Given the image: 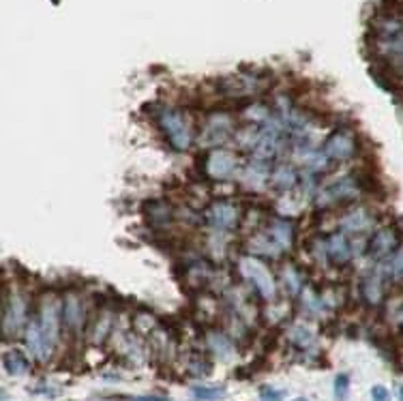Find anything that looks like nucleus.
<instances>
[{"label": "nucleus", "instance_id": "nucleus-5", "mask_svg": "<svg viewBox=\"0 0 403 401\" xmlns=\"http://www.w3.org/2000/svg\"><path fill=\"white\" fill-rule=\"evenodd\" d=\"M356 153V140L350 131H337L324 144V157L333 161H348Z\"/></svg>", "mask_w": 403, "mask_h": 401}, {"label": "nucleus", "instance_id": "nucleus-1", "mask_svg": "<svg viewBox=\"0 0 403 401\" xmlns=\"http://www.w3.org/2000/svg\"><path fill=\"white\" fill-rule=\"evenodd\" d=\"M157 122H159V129L163 131V136L168 138V142L172 144V149L183 153L191 146V140H193L191 124L181 109L161 107L157 112Z\"/></svg>", "mask_w": 403, "mask_h": 401}, {"label": "nucleus", "instance_id": "nucleus-12", "mask_svg": "<svg viewBox=\"0 0 403 401\" xmlns=\"http://www.w3.org/2000/svg\"><path fill=\"white\" fill-rule=\"evenodd\" d=\"M326 253L335 264H345V262H350L354 251H352V245L345 234H333L326 240Z\"/></svg>", "mask_w": 403, "mask_h": 401}, {"label": "nucleus", "instance_id": "nucleus-17", "mask_svg": "<svg viewBox=\"0 0 403 401\" xmlns=\"http://www.w3.org/2000/svg\"><path fill=\"white\" fill-rule=\"evenodd\" d=\"M5 367H7L9 373L20 375V373H26V369H28V360L24 358L22 352L14 350V352H7V356H5Z\"/></svg>", "mask_w": 403, "mask_h": 401}, {"label": "nucleus", "instance_id": "nucleus-4", "mask_svg": "<svg viewBox=\"0 0 403 401\" xmlns=\"http://www.w3.org/2000/svg\"><path fill=\"white\" fill-rule=\"evenodd\" d=\"M240 269H242V275L247 279H251L257 288V292L264 296V299H271L275 294V282H273V275L268 273L266 266L255 260V257H245L240 262Z\"/></svg>", "mask_w": 403, "mask_h": 401}, {"label": "nucleus", "instance_id": "nucleus-19", "mask_svg": "<svg viewBox=\"0 0 403 401\" xmlns=\"http://www.w3.org/2000/svg\"><path fill=\"white\" fill-rule=\"evenodd\" d=\"M223 386H195L193 388V395L202 401H217L223 397Z\"/></svg>", "mask_w": 403, "mask_h": 401}, {"label": "nucleus", "instance_id": "nucleus-20", "mask_svg": "<svg viewBox=\"0 0 403 401\" xmlns=\"http://www.w3.org/2000/svg\"><path fill=\"white\" fill-rule=\"evenodd\" d=\"M65 318L71 322V324H77L82 320V305L75 296H69L67 305H65Z\"/></svg>", "mask_w": 403, "mask_h": 401}, {"label": "nucleus", "instance_id": "nucleus-13", "mask_svg": "<svg viewBox=\"0 0 403 401\" xmlns=\"http://www.w3.org/2000/svg\"><path fill=\"white\" fill-rule=\"evenodd\" d=\"M271 181L275 187L279 189H292L296 183H299V176H296V170L290 168V166H277L273 172H271Z\"/></svg>", "mask_w": 403, "mask_h": 401}, {"label": "nucleus", "instance_id": "nucleus-9", "mask_svg": "<svg viewBox=\"0 0 403 401\" xmlns=\"http://www.w3.org/2000/svg\"><path fill=\"white\" fill-rule=\"evenodd\" d=\"M397 249V234L392 228H382L373 234L371 242H369V251L375 260H384L390 257Z\"/></svg>", "mask_w": 403, "mask_h": 401}, {"label": "nucleus", "instance_id": "nucleus-23", "mask_svg": "<svg viewBox=\"0 0 403 401\" xmlns=\"http://www.w3.org/2000/svg\"><path fill=\"white\" fill-rule=\"evenodd\" d=\"M259 401H284V392H279L271 386H262L259 388Z\"/></svg>", "mask_w": 403, "mask_h": 401}, {"label": "nucleus", "instance_id": "nucleus-8", "mask_svg": "<svg viewBox=\"0 0 403 401\" xmlns=\"http://www.w3.org/2000/svg\"><path fill=\"white\" fill-rule=\"evenodd\" d=\"M206 219L217 230H232L238 223V208L230 202H215L206 210Z\"/></svg>", "mask_w": 403, "mask_h": 401}, {"label": "nucleus", "instance_id": "nucleus-7", "mask_svg": "<svg viewBox=\"0 0 403 401\" xmlns=\"http://www.w3.org/2000/svg\"><path fill=\"white\" fill-rule=\"evenodd\" d=\"M356 196H358V189H356L352 178H337L322 189L320 206H331V204H337L341 200H350V198H356Z\"/></svg>", "mask_w": 403, "mask_h": 401}, {"label": "nucleus", "instance_id": "nucleus-18", "mask_svg": "<svg viewBox=\"0 0 403 401\" xmlns=\"http://www.w3.org/2000/svg\"><path fill=\"white\" fill-rule=\"evenodd\" d=\"M386 273L394 279H401L403 282V245L394 249V253L388 257V269Z\"/></svg>", "mask_w": 403, "mask_h": 401}, {"label": "nucleus", "instance_id": "nucleus-22", "mask_svg": "<svg viewBox=\"0 0 403 401\" xmlns=\"http://www.w3.org/2000/svg\"><path fill=\"white\" fill-rule=\"evenodd\" d=\"M284 275H286V282H288V290L292 286V294H296L299 288H301V275H299V271L294 269V266H288Z\"/></svg>", "mask_w": 403, "mask_h": 401}, {"label": "nucleus", "instance_id": "nucleus-11", "mask_svg": "<svg viewBox=\"0 0 403 401\" xmlns=\"http://www.w3.org/2000/svg\"><path fill=\"white\" fill-rule=\"evenodd\" d=\"M219 88L230 95V97H245L257 90V80L253 77H245V75H234V77H225Z\"/></svg>", "mask_w": 403, "mask_h": 401}, {"label": "nucleus", "instance_id": "nucleus-6", "mask_svg": "<svg viewBox=\"0 0 403 401\" xmlns=\"http://www.w3.org/2000/svg\"><path fill=\"white\" fill-rule=\"evenodd\" d=\"M236 168H238L236 157L221 149H213V153L206 159V174L215 181H227L230 176H234Z\"/></svg>", "mask_w": 403, "mask_h": 401}, {"label": "nucleus", "instance_id": "nucleus-24", "mask_svg": "<svg viewBox=\"0 0 403 401\" xmlns=\"http://www.w3.org/2000/svg\"><path fill=\"white\" fill-rule=\"evenodd\" d=\"M348 388H350V378L348 375H337V380H335V395H337V399H345L348 397Z\"/></svg>", "mask_w": 403, "mask_h": 401}, {"label": "nucleus", "instance_id": "nucleus-25", "mask_svg": "<svg viewBox=\"0 0 403 401\" xmlns=\"http://www.w3.org/2000/svg\"><path fill=\"white\" fill-rule=\"evenodd\" d=\"M371 397H373V401H390V395L384 386H373Z\"/></svg>", "mask_w": 403, "mask_h": 401}, {"label": "nucleus", "instance_id": "nucleus-21", "mask_svg": "<svg viewBox=\"0 0 403 401\" xmlns=\"http://www.w3.org/2000/svg\"><path fill=\"white\" fill-rule=\"evenodd\" d=\"M153 223H168L172 219V210L166 204H155L153 206Z\"/></svg>", "mask_w": 403, "mask_h": 401}, {"label": "nucleus", "instance_id": "nucleus-3", "mask_svg": "<svg viewBox=\"0 0 403 401\" xmlns=\"http://www.w3.org/2000/svg\"><path fill=\"white\" fill-rule=\"evenodd\" d=\"M232 133H234V120L223 112H215L202 124L200 144L206 146V149H217L223 142H227V138L232 136Z\"/></svg>", "mask_w": 403, "mask_h": 401}, {"label": "nucleus", "instance_id": "nucleus-16", "mask_svg": "<svg viewBox=\"0 0 403 401\" xmlns=\"http://www.w3.org/2000/svg\"><path fill=\"white\" fill-rule=\"evenodd\" d=\"M22 318H24V303L20 296H14V301L5 307V331H9L11 324H16L18 328Z\"/></svg>", "mask_w": 403, "mask_h": 401}, {"label": "nucleus", "instance_id": "nucleus-26", "mask_svg": "<svg viewBox=\"0 0 403 401\" xmlns=\"http://www.w3.org/2000/svg\"><path fill=\"white\" fill-rule=\"evenodd\" d=\"M397 397H399V401H403V386L397 388Z\"/></svg>", "mask_w": 403, "mask_h": 401}, {"label": "nucleus", "instance_id": "nucleus-2", "mask_svg": "<svg viewBox=\"0 0 403 401\" xmlns=\"http://www.w3.org/2000/svg\"><path fill=\"white\" fill-rule=\"evenodd\" d=\"M375 46L388 60L403 65V18H382L375 24Z\"/></svg>", "mask_w": 403, "mask_h": 401}, {"label": "nucleus", "instance_id": "nucleus-14", "mask_svg": "<svg viewBox=\"0 0 403 401\" xmlns=\"http://www.w3.org/2000/svg\"><path fill=\"white\" fill-rule=\"evenodd\" d=\"M271 236H273V240H275L281 249H288V247H292L294 230H292V225H290L288 221L277 219V221H273V225H271Z\"/></svg>", "mask_w": 403, "mask_h": 401}, {"label": "nucleus", "instance_id": "nucleus-10", "mask_svg": "<svg viewBox=\"0 0 403 401\" xmlns=\"http://www.w3.org/2000/svg\"><path fill=\"white\" fill-rule=\"evenodd\" d=\"M373 215L367 208H356L341 219V230L350 234H362L373 228Z\"/></svg>", "mask_w": 403, "mask_h": 401}, {"label": "nucleus", "instance_id": "nucleus-15", "mask_svg": "<svg viewBox=\"0 0 403 401\" xmlns=\"http://www.w3.org/2000/svg\"><path fill=\"white\" fill-rule=\"evenodd\" d=\"M382 292H384V288H382L380 275L373 273V275L365 277V282H362V296H365V301L369 305H377L382 301Z\"/></svg>", "mask_w": 403, "mask_h": 401}]
</instances>
